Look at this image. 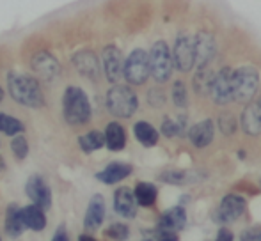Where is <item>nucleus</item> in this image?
<instances>
[{
    "label": "nucleus",
    "mask_w": 261,
    "mask_h": 241,
    "mask_svg": "<svg viewBox=\"0 0 261 241\" xmlns=\"http://www.w3.org/2000/svg\"><path fill=\"white\" fill-rule=\"evenodd\" d=\"M7 91H9V96L25 108L39 110L46 105L39 80L27 73L11 71L7 75Z\"/></svg>",
    "instance_id": "1"
},
{
    "label": "nucleus",
    "mask_w": 261,
    "mask_h": 241,
    "mask_svg": "<svg viewBox=\"0 0 261 241\" xmlns=\"http://www.w3.org/2000/svg\"><path fill=\"white\" fill-rule=\"evenodd\" d=\"M62 117L71 128L86 126L93 117V107L87 93L79 85H68L62 94Z\"/></svg>",
    "instance_id": "2"
},
{
    "label": "nucleus",
    "mask_w": 261,
    "mask_h": 241,
    "mask_svg": "<svg viewBox=\"0 0 261 241\" xmlns=\"http://www.w3.org/2000/svg\"><path fill=\"white\" fill-rule=\"evenodd\" d=\"M109 114L117 119H130L139 108V98L128 83H114L105 96Z\"/></svg>",
    "instance_id": "3"
},
{
    "label": "nucleus",
    "mask_w": 261,
    "mask_h": 241,
    "mask_svg": "<svg viewBox=\"0 0 261 241\" xmlns=\"http://www.w3.org/2000/svg\"><path fill=\"white\" fill-rule=\"evenodd\" d=\"M231 87H233V101H238V103L252 101L259 89L258 69L252 66H242L234 69L231 76Z\"/></svg>",
    "instance_id": "4"
},
{
    "label": "nucleus",
    "mask_w": 261,
    "mask_h": 241,
    "mask_svg": "<svg viewBox=\"0 0 261 241\" xmlns=\"http://www.w3.org/2000/svg\"><path fill=\"white\" fill-rule=\"evenodd\" d=\"M148 61H149V76H153V80L158 83H165L172 75V57L171 50H169L165 41H156L151 46V50L148 52Z\"/></svg>",
    "instance_id": "5"
},
{
    "label": "nucleus",
    "mask_w": 261,
    "mask_h": 241,
    "mask_svg": "<svg viewBox=\"0 0 261 241\" xmlns=\"http://www.w3.org/2000/svg\"><path fill=\"white\" fill-rule=\"evenodd\" d=\"M123 78L128 85H144L149 78V61L148 52L142 48H135L123 62Z\"/></svg>",
    "instance_id": "6"
},
{
    "label": "nucleus",
    "mask_w": 261,
    "mask_h": 241,
    "mask_svg": "<svg viewBox=\"0 0 261 241\" xmlns=\"http://www.w3.org/2000/svg\"><path fill=\"white\" fill-rule=\"evenodd\" d=\"M194 38V68H208L217 55V41L212 32L199 31Z\"/></svg>",
    "instance_id": "7"
},
{
    "label": "nucleus",
    "mask_w": 261,
    "mask_h": 241,
    "mask_svg": "<svg viewBox=\"0 0 261 241\" xmlns=\"http://www.w3.org/2000/svg\"><path fill=\"white\" fill-rule=\"evenodd\" d=\"M123 53L117 48L116 45H105L103 50H101L100 55V64H101V71H103L107 82L119 83V80L123 78Z\"/></svg>",
    "instance_id": "8"
},
{
    "label": "nucleus",
    "mask_w": 261,
    "mask_h": 241,
    "mask_svg": "<svg viewBox=\"0 0 261 241\" xmlns=\"http://www.w3.org/2000/svg\"><path fill=\"white\" fill-rule=\"evenodd\" d=\"M71 64L76 69L80 76L91 80V82H98L101 76V64L100 57L93 52V50L82 48L71 55Z\"/></svg>",
    "instance_id": "9"
},
{
    "label": "nucleus",
    "mask_w": 261,
    "mask_h": 241,
    "mask_svg": "<svg viewBox=\"0 0 261 241\" xmlns=\"http://www.w3.org/2000/svg\"><path fill=\"white\" fill-rule=\"evenodd\" d=\"M172 66L181 73H189L194 68V38L189 34H178L174 48L171 52Z\"/></svg>",
    "instance_id": "10"
},
{
    "label": "nucleus",
    "mask_w": 261,
    "mask_h": 241,
    "mask_svg": "<svg viewBox=\"0 0 261 241\" xmlns=\"http://www.w3.org/2000/svg\"><path fill=\"white\" fill-rule=\"evenodd\" d=\"M25 193L32 200V204L39 206L41 209L48 211L52 207V190H50L48 183L39 174H32L25 183Z\"/></svg>",
    "instance_id": "11"
},
{
    "label": "nucleus",
    "mask_w": 261,
    "mask_h": 241,
    "mask_svg": "<svg viewBox=\"0 0 261 241\" xmlns=\"http://www.w3.org/2000/svg\"><path fill=\"white\" fill-rule=\"evenodd\" d=\"M31 68L36 73V76L45 80V82H54L61 76V64L46 50L34 53V57L31 59Z\"/></svg>",
    "instance_id": "12"
},
{
    "label": "nucleus",
    "mask_w": 261,
    "mask_h": 241,
    "mask_svg": "<svg viewBox=\"0 0 261 241\" xmlns=\"http://www.w3.org/2000/svg\"><path fill=\"white\" fill-rule=\"evenodd\" d=\"M231 76H233V69L222 68L219 73H215L212 82V94L213 101L217 105H227L233 101V87H231Z\"/></svg>",
    "instance_id": "13"
},
{
    "label": "nucleus",
    "mask_w": 261,
    "mask_h": 241,
    "mask_svg": "<svg viewBox=\"0 0 261 241\" xmlns=\"http://www.w3.org/2000/svg\"><path fill=\"white\" fill-rule=\"evenodd\" d=\"M245 207H247V202H245L240 195L229 193V195L224 197L219 206V220L222 222V224L237 222L238 218L245 213Z\"/></svg>",
    "instance_id": "14"
},
{
    "label": "nucleus",
    "mask_w": 261,
    "mask_h": 241,
    "mask_svg": "<svg viewBox=\"0 0 261 241\" xmlns=\"http://www.w3.org/2000/svg\"><path fill=\"white\" fill-rule=\"evenodd\" d=\"M242 130L251 137H258L261 135V105L258 100H252L245 105L244 112L240 117Z\"/></svg>",
    "instance_id": "15"
},
{
    "label": "nucleus",
    "mask_w": 261,
    "mask_h": 241,
    "mask_svg": "<svg viewBox=\"0 0 261 241\" xmlns=\"http://www.w3.org/2000/svg\"><path fill=\"white\" fill-rule=\"evenodd\" d=\"M105 218V199L100 193H94L87 204L86 217H84V227L87 231H96L101 227Z\"/></svg>",
    "instance_id": "16"
},
{
    "label": "nucleus",
    "mask_w": 261,
    "mask_h": 241,
    "mask_svg": "<svg viewBox=\"0 0 261 241\" xmlns=\"http://www.w3.org/2000/svg\"><path fill=\"white\" fill-rule=\"evenodd\" d=\"M114 209L123 218H134L137 215V200L134 197V190L128 186H121L114 193Z\"/></svg>",
    "instance_id": "17"
},
{
    "label": "nucleus",
    "mask_w": 261,
    "mask_h": 241,
    "mask_svg": "<svg viewBox=\"0 0 261 241\" xmlns=\"http://www.w3.org/2000/svg\"><path fill=\"white\" fill-rule=\"evenodd\" d=\"M213 137H215V124H213L212 119H204L199 120L197 124H194L189 130V140L192 145L203 149L210 145L213 142Z\"/></svg>",
    "instance_id": "18"
},
{
    "label": "nucleus",
    "mask_w": 261,
    "mask_h": 241,
    "mask_svg": "<svg viewBox=\"0 0 261 241\" xmlns=\"http://www.w3.org/2000/svg\"><path fill=\"white\" fill-rule=\"evenodd\" d=\"M187 213L181 206H174L167 209L158 220V231L160 232H178L185 227Z\"/></svg>",
    "instance_id": "19"
},
{
    "label": "nucleus",
    "mask_w": 261,
    "mask_h": 241,
    "mask_svg": "<svg viewBox=\"0 0 261 241\" xmlns=\"http://www.w3.org/2000/svg\"><path fill=\"white\" fill-rule=\"evenodd\" d=\"M134 172V167L130 163H123V162H112L105 167L103 170L96 174V179L101 181L103 185H116V183L126 179L130 174Z\"/></svg>",
    "instance_id": "20"
},
{
    "label": "nucleus",
    "mask_w": 261,
    "mask_h": 241,
    "mask_svg": "<svg viewBox=\"0 0 261 241\" xmlns=\"http://www.w3.org/2000/svg\"><path fill=\"white\" fill-rule=\"evenodd\" d=\"M21 218H23L25 229L41 232L46 227V215L45 209H41L36 204H29V206L21 207Z\"/></svg>",
    "instance_id": "21"
},
{
    "label": "nucleus",
    "mask_w": 261,
    "mask_h": 241,
    "mask_svg": "<svg viewBox=\"0 0 261 241\" xmlns=\"http://www.w3.org/2000/svg\"><path fill=\"white\" fill-rule=\"evenodd\" d=\"M103 137H105V145L114 153L123 151L124 145H126V131H124V128L121 126L119 123H116V120L107 124Z\"/></svg>",
    "instance_id": "22"
},
{
    "label": "nucleus",
    "mask_w": 261,
    "mask_h": 241,
    "mask_svg": "<svg viewBox=\"0 0 261 241\" xmlns=\"http://www.w3.org/2000/svg\"><path fill=\"white\" fill-rule=\"evenodd\" d=\"M4 229H6V234L9 236V238H18V236H21V232L25 231L23 218H21V207L18 206V204H9V206H7Z\"/></svg>",
    "instance_id": "23"
},
{
    "label": "nucleus",
    "mask_w": 261,
    "mask_h": 241,
    "mask_svg": "<svg viewBox=\"0 0 261 241\" xmlns=\"http://www.w3.org/2000/svg\"><path fill=\"white\" fill-rule=\"evenodd\" d=\"M134 135L144 147H153L158 144V131L153 124H149L148 120H139L134 124Z\"/></svg>",
    "instance_id": "24"
},
{
    "label": "nucleus",
    "mask_w": 261,
    "mask_h": 241,
    "mask_svg": "<svg viewBox=\"0 0 261 241\" xmlns=\"http://www.w3.org/2000/svg\"><path fill=\"white\" fill-rule=\"evenodd\" d=\"M79 145L86 155H91V153L98 151V149L105 147V137L103 131L100 130H91L87 133L80 135L79 137Z\"/></svg>",
    "instance_id": "25"
},
{
    "label": "nucleus",
    "mask_w": 261,
    "mask_h": 241,
    "mask_svg": "<svg viewBox=\"0 0 261 241\" xmlns=\"http://www.w3.org/2000/svg\"><path fill=\"white\" fill-rule=\"evenodd\" d=\"M134 197L139 206L151 207V206H155V202H156L158 190L151 183H137V186H135V190H134Z\"/></svg>",
    "instance_id": "26"
},
{
    "label": "nucleus",
    "mask_w": 261,
    "mask_h": 241,
    "mask_svg": "<svg viewBox=\"0 0 261 241\" xmlns=\"http://www.w3.org/2000/svg\"><path fill=\"white\" fill-rule=\"evenodd\" d=\"M187 128V117L185 115H178V117H165L162 120V133L167 138H174V137H181L185 133Z\"/></svg>",
    "instance_id": "27"
},
{
    "label": "nucleus",
    "mask_w": 261,
    "mask_h": 241,
    "mask_svg": "<svg viewBox=\"0 0 261 241\" xmlns=\"http://www.w3.org/2000/svg\"><path fill=\"white\" fill-rule=\"evenodd\" d=\"M213 76H215V73L208 68H199L196 71V75H194V89H196L197 94H201V96H206L210 94V89H212V82H213Z\"/></svg>",
    "instance_id": "28"
},
{
    "label": "nucleus",
    "mask_w": 261,
    "mask_h": 241,
    "mask_svg": "<svg viewBox=\"0 0 261 241\" xmlns=\"http://www.w3.org/2000/svg\"><path fill=\"white\" fill-rule=\"evenodd\" d=\"M25 131V124L20 119L13 117V115L0 112V133L7 135V137H16Z\"/></svg>",
    "instance_id": "29"
},
{
    "label": "nucleus",
    "mask_w": 261,
    "mask_h": 241,
    "mask_svg": "<svg viewBox=\"0 0 261 241\" xmlns=\"http://www.w3.org/2000/svg\"><path fill=\"white\" fill-rule=\"evenodd\" d=\"M11 153H13V156L18 162H23L29 156V140L23 137V133L13 137V140H11Z\"/></svg>",
    "instance_id": "30"
},
{
    "label": "nucleus",
    "mask_w": 261,
    "mask_h": 241,
    "mask_svg": "<svg viewBox=\"0 0 261 241\" xmlns=\"http://www.w3.org/2000/svg\"><path fill=\"white\" fill-rule=\"evenodd\" d=\"M158 179L167 185H185V183H190V176L185 170H164L158 176Z\"/></svg>",
    "instance_id": "31"
},
{
    "label": "nucleus",
    "mask_w": 261,
    "mask_h": 241,
    "mask_svg": "<svg viewBox=\"0 0 261 241\" xmlns=\"http://www.w3.org/2000/svg\"><path fill=\"white\" fill-rule=\"evenodd\" d=\"M172 101L178 108H187V105H189V94H187V87L181 80L174 82V85H172Z\"/></svg>",
    "instance_id": "32"
},
{
    "label": "nucleus",
    "mask_w": 261,
    "mask_h": 241,
    "mask_svg": "<svg viewBox=\"0 0 261 241\" xmlns=\"http://www.w3.org/2000/svg\"><path fill=\"white\" fill-rule=\"evenodd\" d=\"M105 234H107V238H110L114 241H124L130 236V229H128L126 224H112L105 231Z\"/></svg>",
    "instance_id": "33"
},
{
    "label": "nucleus",
    "mask_w": 261,
    "mask_h": 241,
    "mask_svg": "<svg viewBox=\"0 0 261 241\" xmlns=\"http://www.w3.org/2000/svg\"><path fill=\"white\" fill-rule=\"evenodd\" d=\"M219 126H220V131L224 135H233L237 131V119L233 117V114H222L219 117Z\"/></svg>",
    "instance_id": "34"
},
{
    "label": "nucleus",
    "mask_w": 261,
    "mask_h": 241,
    "mask_svg": "<svg viewBox=\"0 0 261 241\" xmlns=\"http://www.w3.org/2000/svg\"><path fill=\"white\" fill-rule=\"evenodd\" d=\"M164 101H165V96L160 89H151L148 93V103L151 105V107H162Z\"/></svg>",
    "instance_id": "35"
},
{
    "label": "nucleus",
    "mask_w": 261,
    "mask_h": 241,
    "mask_svg": "<svg viewBox=\"0 0 261 241\" xmlns=\"http://www.w3.org/2000/svg\"><path fill=\"white\" fill-rule=\"evenodd\" d=\"M259 239V231L258 229H249L242 234L240 241H258Z\"/></svg>",
    "instance_id": "36"
},
{
    "label": "nucleus",
    "mask_w": 261,
    "mask_h": 241,
    "mask_svg": "<svg viewBox=\"0 0 261 241\" xmlns=\"http://www.w3.org/2000/svg\"><path fill=\"white\" fill-rule=\"evenodd\" d=\"M52 241H69V236H68V231H66L64 225H61V227H57V231H55Z\"/></svg>",
    "instance_id": "37"
},
{
    "label": "nucleus",
    "mask_w": 261,
    "mask_h": 241,
    "mask_svg": "<svg viewBox=\"0 0 261 241\" xmlns=\"http://www.w3.org/2000/svg\"><path fill=\"white\" fill-rule=\"evenodd\" d=\"M233 232L229 231V229H226V227H222L219 232H217V239L215 241H233Z\"/></svg>",
    "instance_id": "38"
},
{
    "label": "nucleus",
    "mask_w": 261,
    "mask_h": 241,
    "mask_svg": "<svg viewBox=\"0 0 261 241\" xmlns=\"http://www.w3.org/2000/svg\"><path fill=\"white\" fill-rule=\"evenodd\" d=\"M158 241H179L176 232H160V238Z\"/></svg>",
    "instance_id": "39"
},
{
    "label": "nucleus",
    "mask_w": 261,
    "mask_h": 241,
    "mask_svg": "<svg viewBox=\"0 0 261 241\" xmlns=\"http://www.w3.org/2000/svg\"><path fill=\"white\" fill-rule=\"evenodd\" d=\"M6 169H7V163H6V160H4V156L0 155V172H6Z\"/></svg>",
    "instance_id": "40"
},
{
    "label": "nucleus",
    "mask_w": 261,
    "mask_h": 241,
    "mask_svg": "<svg viewBox=\"0 0 261 241\" xmlns=\"http://www.w3.org/2000/svg\"><path fill=\"white\" fill-rule=\"evenodd\" d=\"M79 241H96V239H94L93 236H89V234H82L79 238Z\"/></svg>",
    "instance_id": "41"
},
{
    "label": "nucleus",
    "mask_w": 261,
    "mask_h": 241,
    "mask_svg": "<svg viewBox=\"0 0 261 241\" xmlns=\"http://www.w3.org/2000/svg\"><path fill=\"white\" fill-rule=\"evenodd\" d=\"M4 96H6V94H4V89H2V85H0V103L4 101Z\"/></svg>",
    "instance_id": "42"
},
{
    "label": "nucleus",
    "mask_w": 261,
    "mask_h": 241,
    "mask_svg": "<svg viewBox=\"0 0 261 241\" xmlns=\"http://www.w3.org/2000/svg\"><path fill=\"white\" fill-rule=\"evenodd\" d=\"M258 101H259V105H261V96H259V98H258Z\"/></svg>",
    "instance_id": "43"
},
{
    "label": "nucleus",
    "mask_w": 261,
    "mask_h": 241,
    "mask_svg": "<svg viewBox=\"0 0 261 241\" xmlns=\"http://www.w3.org/2000/svg\"><path fill=\"white\" fill-rule=\"evenodd\" d=\"M258 241H261V231H259V239Z\"/></svg>",
    "instance_id": "44"
},
{
    "label": "nucleus",
    "mask_w": 261,
    "mask_h": 241,
    "mask_svg": "<svg viewBox=\"0 0 261 241\" xmlns=\"http://www.w3.org/2000/svg\"><path fill=\"white\" fill-rule=\"evenodd\" d=\"M146 241H151V239H146Z\"/></svg>",
    "instance_id": "45"
}]
</instances>
